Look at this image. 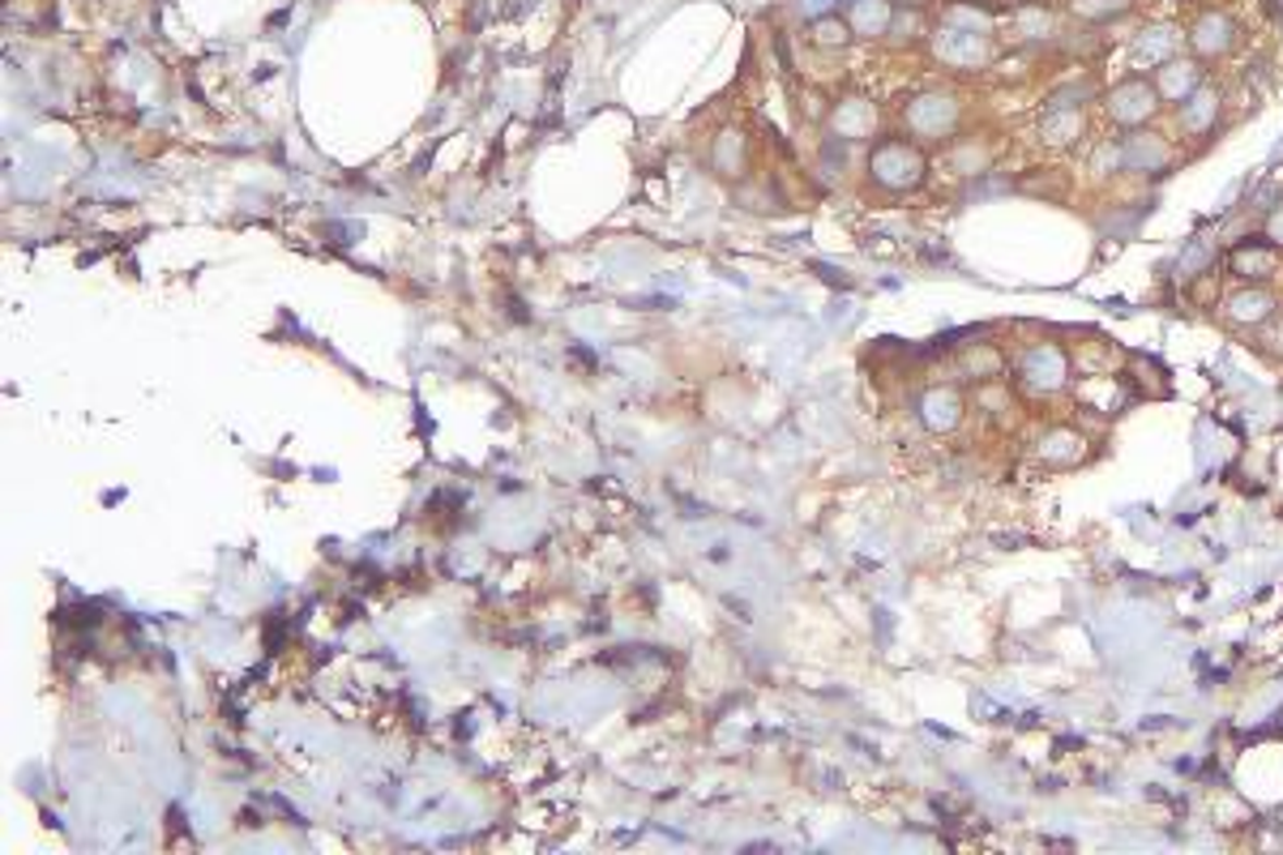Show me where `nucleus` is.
Returning <instances> with one entry per match:
<instances>
[{"instance_id": "nucleus-1", "label": "nucleus", "mask_w": 1283, "mask_h": 855, "mask_svg": "<svg viewBox=\"0 0 1283 855\" xmlns=\"http://www.w3.org/2000/svg\"><path fill=\"white\" fill-rule=\"evenodd\" d=\"M1014 386L1036 402L1061 399V394L1074 386V359H1070V346H1061V342H1052V339L1018 346V355H1014Z\"/></svg>"}, {"instance_id": "nucleus-2", "label": "nucleus", "mask_w": 1283, "mask_h": 855, "mask_svg": "<svg viewBox=\"0 0 1283 855\" xmlns=\"http://www.w3.org/2000/svg\"><path fill=\"white\" fill-rule=\"evenodd\" d=\"M1160 112H1164V99H1160L1156 82L1151 77H1138V73L1125 77V82H1116L1109 95H1104V115H1109L1116 129H1125V133L1147 129Z\"/></svg>"}, {"instance_id": "nucleus-3", "label": "nucleus", "mask_w": 1283, "mask_h": 855, "mask_svg": "<svg viewBox=\"0 0 1283 855\" xmlns=\"http://www.w3.org/2000/svg\"><path fill=\"white\" fill-rule=\"evenodd\" d=\"M869 175H873L881 188L890 193H907L925 180V155L916 142H903V137H885L877 142L873 155H869Z\"/></svg>"}, {"instance_id": "nucleus-4", "label": "nucleus", "mask_w": 1283, "mask_h": 855, "mask_svg": "<svg viewBox=\"0 0 1283 855\" xmlns=\"http://www.w3.org/2000/svg\"><path fill=\"white\" fill-rule=\"evenodd\" d=\"M1116 163L1129 175H1164L1176 163V146L1156 129H1134L1116 142Z\"/></svg>"}, {"instance_id": "nucleus-5", "label": "nucleus", "mask_w": 1283, "mask_h": 855, "mask_svg": "<svg viewBox=\"0 0 1283 855\" xmlns=\"http://www.w3.org/2000/svg\"><path fill=\"white\" fill-rule=\"evenodd\" d=\"M1074 402L1078 411L1087 415H1100V419H1112L1121 415L1129 402H1134V390L1125 381V372H1091V377H1074Z\"/></svg>"}, {"instance_id": "nucleus-6", "label": "nucleus", "mask_w": 1283, "mask_h": 855, "mask_svg": "<svg viewBox=\"0 0 1283 855\" xmlns=\"http://www.w3.org/2000/svg\"><path fill=\"white\" fill-rule=\"evenodd\" d=\"M1283 248H1275L1267 235H1245L1227 248V274L1236 283H1271L1280 274Z\"/></svg>"}, {"instance_id": "nucleus-7", "label": "nucleus", "mask_w": 1283, "mask_h": 855, "mask_svg": "<svg viewBox=\"0 0 1283 855\" xmlns=\"http://www.w3.org/2000/svg\"><path fill=\"white\" fill-rule=\"evenodd\" d=\"M1087 457H1091V437L1083 428H1074V424H1049L1036 437V462L1044 471H1074Z\"/></svg>"}, {"instance_id": "nucleus-8", "label": "nucleus", "mask_w": 1283, "mask_h": 855, "mask_svg": "<svg viewBox=\"0 0 1283 855\" xmlns=\"http://www.w3.org/2000/svg\"><path fill=\"white\" fill-rule=\"evenodd\" d=\"M958 115H963L958 99L933 90V95H920V99L907 108V129H912L920 142H941V137H950V133L958 129Z\"/></svg>"}, {"instance_id": "nucleus-9", "label": "nucleus", "mask_w": 1283, "mask_h": 855, "mask_svg": "<svg viewBox=\"0 0 1283 855\" xmlns=\"http://www.w3.org/2000/svg\"><path fill=\"white\" fill-rule=\"evenodd\" d=\"M1280 313V295L1267 283H1241L1224 300V317L1236 330H1262Z\"/></svg>"}, {"instance_id": "nucleus-10", "label": "nucleus", "mask_w": 1283, "mask_h": 855, "mask_svg": "<svg viewBox=\"0 0 1283 855\" xmlns=\"http://www.w3.org/2000/svg\"><path fill=\"white\" fill-rule=\"evenodd\" d=\"M1185 39H1189V48H1194L1198 60H1220L1236 48V22L1227 17L1224 9H1202L1194 17V26H1189Z\"/></svg>"}, {"instance_id": "nucleus-11", "label": "nucleus", "mask_w": 1283, "mask_h": 855, "mask_svg": "<svg viewBox=\"0 0 1283 855\" xmlns=\"http://www.w3.org/2000/svg\"><path fill=\"white\" fill-rule=\"evenodd\" d=\"M1151 82H1156V90H1160L1164 103L1181 108V103L1202 86V64H1198V57H1172L1168 64L1156 69Z\"/></svg>"}, {"instance_id": "nucleus-12", "label": "nucleus", "mask_w": 1283, "mask_h": 855, "mask_svg": "<svg viewBox=\"0 0 1283 855\" xmlns=\"http://www.w3.org/2000/svg\"><path fill=\"white\" fill-rule=\"evenodd\" d=\"M1176 52H1181V30H1176V26H1164V22L1138 30L1134 44H1129V57H1134L1138 69H1160V64H1168Z\"/></svg>"}, {"instance_id": "nucleus-13", "label": "nucleus", "mask_w": 1283, "mask_h": 855, "mask_svg": "<svg viewBox=\"0 0 1283 855\" xmlns=\"http://www.w3.org/2000/svg\"><path fill=\"white\" fill-rule=\"evenodd\" d=\"M1083 133H1087V108H1065V103H1049L1044 108V120H1040L1044 146H1056V150L1078 146Z\"/></svg>"}, {"instance_id": "nucleus-14", "label": "nucleus", "mask_w": 1283, "mask_h": 855, "mask_svg": "<svg viewBox=\"0 0 1283 855\" xmlns=\"http://www.w3.org/2000/svg\"><path fill=\"white\" fill-rule=\"evenodd\" d=\"M1215 120H1220V90H1211L1207 82L1176 108V124L1185 137H1207L1215 129Z\"/></svg>"}, {"instance_id": "nucleus-15", "label": "nucleus", "mask_w": 1283, "mask_h": 855, "mask_svg": "<svg viewBox=\"0 0 1283 855\" xmlns=\"http://www.w3.org/2000/svg\"><path fill=\"white\" fill-rule=\"evenodd\" d=\"M937 52L958 64V69H980L989 60V39L976 35V30H945V39L937 44Z\"/></svg>"}, {"instance_id": "nucleus-16", "label": "nucleus", "mask_w": 1283, "mask_h": 855, "mask_svg": "<svg viewBox=\"0 0 1283 855\" xmlns=\"http://www.w3.org/2000/svg\"><path fill=\"white\" fill-rule=\"evenodd\" d=\"M890 22H894V4H890V0H856V4L847 9V26H852V35H860V39L890 35Z\"/></svg>"}, {"instance_id": "nucleus-17", "label": "nucleus", "mask_w": 1283, "mask_h": 855, "mask_svg": "<svg viewBox=\"0 0 1283 855\" xmlns=\"http://www.w3.org/2000/svg\"><path fill=\"white\" fill-rule=\"evenodd\" d=\"M920 419L933 428V432H950L963 424V399L958 390H929L925 402H920Z\"/></svg>"}, {"instance_id": "nucleus-18", "label": "nucleus", "mask_w": 1283, "mask_h": 855, "mask_svg": "<svg viewBox=\"0 0 1283 855\" xmlns=\"http://www.w3.org/2000/svg\"><path fill=\"white\" fill-rule=\"evenodd\" d=\"M1070 359H1074V377H1091V372H1121V355H1116V351H1112V342H1104V339L1070 346Z\"/></svg>"}, {"instance_id": "nucleus-19", "label": "nucleus", "mask_w": 1283, "mask_h": 855, "mask_svg": "<svg viewBox=\"0 0 1283 855\" xmlns=\"http://www.w3.org/2000/svg\"><path fill=\"white\" fill-rule=\"evenodd\" d=\"M1005 364H1010L1005 351L992 346V342H976V346L963 355V372H967L972 381H980V386H985V381H1001V377H1005Z\"/></svg>"}, {"instance_id": "nucleus-20", "label": "nucleus", "mask_w": 1283, "mask_h": 855, "mask_svg": "<svg viewBox=\"0 0 1283 855\" xmlns=\"http://www.w3.org/2000/svg\"><path fill=\"white\" fill-rule=\"evenodd\" d=\"M1014 26H1018V35L1023 39H1052V9L1049 4H1018V13H1014Z\"/></svg>"}, {"instance_id": "nucleus-21", "label": "nucleus", "mask_w": 1283, "mask_h": 855, "mask_svg": "<svg viewBox=\"0 0 1283 855\" xmlns=\"http://www.w3.org/2000/svg\"><path fill=\"white\" fill-rule=\"evenodd\" d=\"M1134 9V0H1070V13L1083 17V22H1112V17H1125Z\"/></svg>"}, {"instance_id": "nucleus-22", "label": "nucleus", "mask_w": 1283, "mask_h": 855, "mask_svg": "<svg viewBox=\"0 0 1283 855\" xmlns=\"http://www.w3.org/2000/svg\"><path fill=\"white\" fill-rule=\"evenodd\" d=\"M1211 266H1215V248H1211L1207 240H1194V244L1181 253V261H1176V279L1189 283V279H1198V274L1211 270Z\"/></svg>"}, {"instance_id": "nucleus-23", "label": "nucleus", "mask_w": 1283, "mask_h": 855, "mask_svg": "<svg viewBox=\"0 0 1283 855\" xmlns=\"http://www.w3.org/2000/svg\"><path fill=\"white\" fill-rule=\"evenodd\" d=\"M814 44L817 48H847V44H852V26H847V17H817Z\"/></svg>"}, {"instance_id": "nucleus-24", "label": "nucleus", "mask_w": 1283, "mask_h": 855, "mask_svg": "<svg viewBox=\"0 0 1283 855\" xmlns=\"http://www.w3.org/2000/svg\"><path fill=\"white\" fill-rule=\"evenodd\" d=\"M1258 342H1262V351H1267L1271 359H1283V321H1280V317H1271V321L1262 326Z\"/></svg>"}, {"instance_id": "nucleus-25", "label": "nucleus", "mask_w": 1283, "mask_h": 855, "mask_svg": "<svg viewBox=\"0 0 1283 855\" xmlns=\"http://www.w3.org/2000/svg\"><path fill=\"white\" fill-rule=\"evenodd\" d=\"M1262 235H1267L1275 248H1283V201L1271 206V215H1267V223H1262Z\"/></svg>"}, {"instance_id": "nucleus-26", "label": "nucleus", "mask_w": 1283, "mask_h": 855, "mask_svg": "<svg viewBox=\"0 0 1283 855\" xmlns=\"http://www.w3.org/2000/svg\"><path fill=\"white\" fill-rule=\"evenodd\" d=\"M903 4H912V9H920V4H929V0H903Z\"/></svg>"}]
</instances>
